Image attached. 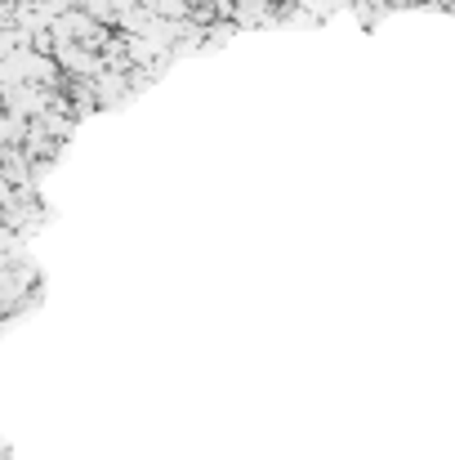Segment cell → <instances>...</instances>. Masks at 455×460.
I'll list each match as a JSON object with an SVG mask.
<instances>
[{
    "label": "cell",
    "instance_id": "1",
    "mask_svg": "<svg viewBox=\"0 0 455 460\" xmlns=\"http://www.w3.org/2000/svg\"><path fill=\"white\" fill-rule=\"evenodd\" d=\"M54 67L58 72H72V76H99L103 58L90 45H54Z\"/></svg>",
    "mask_w": 455,
    "mask_h": 460
}]
</instances>
